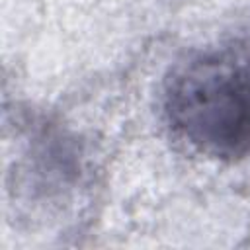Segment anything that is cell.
Wrapping results in <instances>:
<instances>
[{"label": "cell", "instance_id": "obj_1", "mask_svg": "<svg viewBox=\"0 0 250 250\" xmlns=\"http://www.w3.org/2000/svg\"><path fill=\"white\" fill-rule=\"evenodd\" d=\"M172 133L215 160L250 156V39L207 45L178 61L162 88Z\"/></svg>", "mask_w": 250, "mask_h": 250}]
</instances>
